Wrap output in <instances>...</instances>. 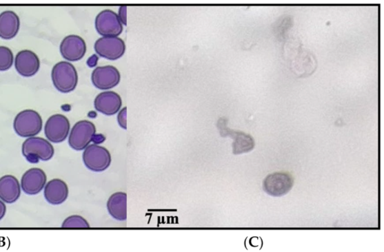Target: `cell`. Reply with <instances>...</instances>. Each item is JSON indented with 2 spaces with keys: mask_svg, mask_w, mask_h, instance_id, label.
I'll return each instance as SVG.
<instances>
[{
  "mask_svg": "<svg viewBox=\"0 0 384 252\" xmlns=\"http://www.w3.org/2000/svg\"><path fill=\"white\" fill-rule=\"evenodd\" d=\"M51 78L55 88L62 93L74 91L79 83V75L75 67L65 61L54 66Z\"/></svg>",
  "mask_w": 384,
  "mask_h": 252,
  "instance_id": "1",
  "label": "cell"
},
{
  "mask_svg": "<svg viewBox=\"0 0 384 252\" xmlns=\"http://www.w3.org/2000/svg\"><path fill=\"white\" fill-rule=\"evenodd\" d=\"M22 154L30 162L38 163L39 160L48 161L52 158L54 149L46 138L32 136L23 143Z\"/></svg>",
  "mask_w": 384,
  "mask_h": 252,
  "instance_id": "2",
  "label": "cell"
},
{
  "mask_svg": "<svg viewBox=\"0 0 384 252\" xmlns=\"http://www.w3.org/2000/svg\"><path fill=\"white\" fill-rule=\"evenodd\" d=\"M43 121L39 113L32 109H26L16 116L14 120V129L17 134L23 138L38 135L42 129Z\"/></svg>",
  "mask_w": 384,
  "mask_h": 252,
  "instance_id": "3",
  "label": "cell"
},
{
  "mask_svg": "<svg viewBox=\"0 0 384 252\" xmlns=\"http://www.w3.org/2000/svg\"><path fill=\"white\" fill-rule=\"evenodd\" d=\"M112 155L105 147L90 145L84 149L83 161L86 167L95 172L104 171L112 163Z\"/></svg>",
  "mask_w": 384,
  "mask_h": 252,
  "instance_id": "4",
  "label": "cell"
},
{
  "mask_svg": "<svg viewBox=\"0 0 384 252\" xmlns=\"http://www.w3.org/2000/svg\"><path fill=\"white\" fill-rule=\"evenodd\" d=\"M96 132V126L91 121L80 120L72 127L68 138V144L75 151H83L92 141Z\"/></svg>",
  "mask_w": 384,
  "mask_h": 252,
  "instance_id": "5",
  "label": "cell"
},
{
  "mask_svg": "<svg viewBox=\"0 0 384 252\" xmlns=\"http://www.w3.org/2000/svg\"><path fill=\"white\" fill-rule=\"evenodd\" d=\"M294 178L287 172H275L267 176L263 182L264 192L272 197L287 195L294 186Z\"/></svg>",
  "mask_w": 384,
  "mask_h": 252,
  "instance_id": "6",
  "label": "cell"
},
{
  "mask_svg": "<svg viewBox=\"0 0 384 252\" xmlns=\"http://www.w3.org/2000/svg\"><path fill=\"white\" fill-rule=\"evenodd\" d=\"M96 29L103 37H118L123 32V24L114 11L105 10L98 14Z\"/></svg>",
  "mask_w": 384,
  "mask_h": 252,
  "instance_id": "7",
  "label": "cell"
},
{
  "mask_svg": "<svg viewBox=\"0 0 384 252\" xmlns=\"http://www.w3.org/2000/svg\"><path fill=\"white\" fill-rule=\"evenodd\" d=\"M70 132V120L61 114L50 116L45 126V134L48 141L54 143L64 142Z\"/></svg>",
  "mask_w": 384,
  "mask_h": 252,
  "instance_id": "8",
  "label": "cell"
},
{
  "mask_svg": "<svg viewBox=\"0 0 384 252\" xmlns=\"http://www.w3.org/2000/svg\"><path fill=\"white\" fill-rule=\"evenodd\" d=\"M121 73L112 65L97 67L91 76L92 84L101 90L114 88L121 81Z\"/></svg>",
  "mask_w": 384,
  "mask_h": 252,
  "instance_id": "9",
  "label": "cell"
},
{
  "mask_svg": "<svg viewBox=\"0 0 384 252\" xmlns=\"http://www.w3.org/2000/svg\"><path fill=\"white\" fill-rule=\"evenodd\" d=\"M94 48L101 57L117 60L124 55L125 45L119 37H101L96 41Z\"/></svg>",
  "mask_w": 384,
  "mask_h": 252,
  "instance_id": "10",
  "label": "cell"
},
{
  "mask_svg": "<svg viewBox=\"0 0 384 252\" xmlns=\"http://www.w3.org/2000/svg\"><path fill=\"white\" fill-rule=\"evenodd\" d=\"M59 50L65 59L70 62H77L86 54L87 45L81 36L70 34L62 41Z\"/></svg>",
  "mask_w": 384,
  "mask_h": 252,
  "instance_id": "11",
  "label": "cell"
},
{
  "mask_svg": "<svg viewBox=\"0 0 384 252\" xmlns=\"http://www.w3.org/2000/svg\"><path fill=\"white\" fill-rule=\"evenodd\" d=\"M46 182V172L39 168H32L24 173L21 178V187L26 194L35 196L41 192Z\"/></svg>",
  "mask_w": 384,
  "mask_h": 252,
  "instance_id": "12",
  "label": "cell"
},
{
  "mask_svg": "<svg viewBox=\"0 0 384 252\" xmlns=\"http://www.w3.org/2000/svg\"><path fill=\"white\" fill-rule=\"evenodd\" d=\"M14 66L19 74L25 77H30L37 74L39 72L40 60L33 51L23 50L16 55Z\"/></svg>",
  "mask_w": 384,
  "mask_h": 252,
  "instance_id": "13",
  "label": "cell"
},
{
  "mask_svg": "<svg viewBox=\"0 0 384 252\" xmlns=\"http://www.w3.org/2000/svg\"><path fill=\"white\" fill-rule=\"evenodd\" d=\"M123 101L121 95L112 91H107L97 95L94 106L95 109L105 116H114L121 110Z\"/></svg>",
  "mask_w": 384,
  "mask_h": 252,
  "instance_id": "14",
  "label": "cell"
},
{
  "mask_svg": "<svg viewBox=\"0 0 384 252\" xmlns=\"http://www.w3.org/2000/svg\"><path fill=\"white\" fill-rule=\"evenodd\" d=\"M44 196L49 204L52 205L61 204L68 198V186L61 179L51 180L45 187Z\"/></svg>",
  "mask_w": 384,
  "mask_h": 252,
  "instance_id": "15",
  "label": "cell"
},
{
  "mask_svg": "<svg viewBox=\"0 0 384 252\" xmlns=\"http://www.w3.org/2000/svg\"><path fill=\"white\" fill-rule=\"evenodd\" d=\"M21 189L19 182L14 176H5L0 178V199L6 204H12L18 201Z\"/></svg>",
  "mask_w": 384,
  "mask_h": 252,
  "instance_id": "16",
  "label": "cell"
},
{
  "mask_svg": "<svg viewBox=\"0 0 384 252\" xmlns=\"http://www.w3.org/2000/svg\"><path fill=\"white\" fill-rule=\"evenodd\" d=\"M20 30V19L12 11H5L0 14V38L12 39Z\"/></svg>",
  "mask_w": 384,
  "mask_h": 252,
  "instance_id": "17",
  "label": "cell"
},
{
  "mask_svg": "<svg viewBox=\"0 0 384 252\" xmlns=\"http://www.w3.org/2000/svg\"><path fill=\"white\" fill-rule=\"evenodd\" d=\"M108 211L113 218L118 221L127 220V194L122 192L115 193L108 199Z\"/></svg>",
  "mask_w": 384,
  "mask_h": 252,
  "instance_id": "18",
  "label": "cell"
},
{
  "mask_svg": "<svg viewBox=\"0 0 384 252\" xmlns=\"http://www.w3.org/2000/svg\"><path fill=\"white\" fill-rule=\"evenodd\" d=\"M234 154L248 153L254 149L255 143L253 137L243 132H234Z\"/></svg>",
  "mask_w": 384,
  "mask_h": 252,
  "instance_id": "19",
  "label": "cell"
},
{
  "mask_svg": "<svg viewBox=\"0 0 384 252\" xmlns=\"http://www.w3.org/2000/svg\"><path fill=\"white\" fill-rule=\"evenodd\" d=\"M64 229H89L88 222L83 217L78 215L71 216L65 220L62 224Z\"/></svg>",
  "mask_w": 384,
  "mask_h": 252,
  "instance_id": "20",
  "label": "cell"
},
{
  "mask_svg": "<svg viewBox=\"0 0 384 252\" xmlns=\"http://www.w3.org/2000/svg\"><path fill=\"white\" fill-rule=\"evenodd\" d=\"M13 63L12 51L5 46H0V72H5L10 69Z\"/></svg>",
  "mask_w": 384,
  "mask_h": 252,
  "instance_id": "21",
  "label": "cell"
},
{
  "mask_svg": "<svg viewBox=\"0 0 384 252\" xmlns=\"http://www.w3.org/2000/svg\"><path fill=\"white\" fill-rule=\"evenodd\" d=\"M117 121L119 126L123 129H127V108L124 107L119 112Z\"/></svg>",
  "mask_w": 384,
  "mask_h": 252,
  "instance_id": "22",
  "label": "cell"
},
{
  "mask_svg": "<svg viewBox=\"0 0 384 252\" xmlns=\"http://www.w3.org/2000/svg\"><path fill=\"white\" fill-rule=\"evenodd\" d=\"M126 11L127 7L125 6H122L121 8H119V13L117 14L119 20H121L123 25H126L127 23Z\"/></svg>",
  "mask_w": 384,
  "mask_h": 252,
  "instance_id": "23",
  "label": "cell"
},
{
  "mask_svg": "<svg viewBox=\"0 0 384 252\" xmlns=\"http://www.w3.org/2000/svg\"><path fill=\"white\" fill-rule=\"evenodd\" d=\"M6 213V206L5 203L0 199V220H1Z\"/></svg>",
  "mask_w": 384,
  "mask_h": 252,
  "instance_id": "24",
  "label": "cell"
},
{
  "mask_svg": "<svg viewBox=\"0 0 384 252\" xmlns=\"http://www.w3.org/2000/svg\"><path fill=\"white\" fill-rule=\"evenodd\" d=\"M252 240L253 241L254 243H255L254 238H252ZM252 246H253V247H258L259 245H258V244H257V245L253 244Z\"/></svg>",
  "mask_w": 384,
  "mask_h": 252,
  "instance_id": "25",
  "label": "cell"
}]
</instances>
